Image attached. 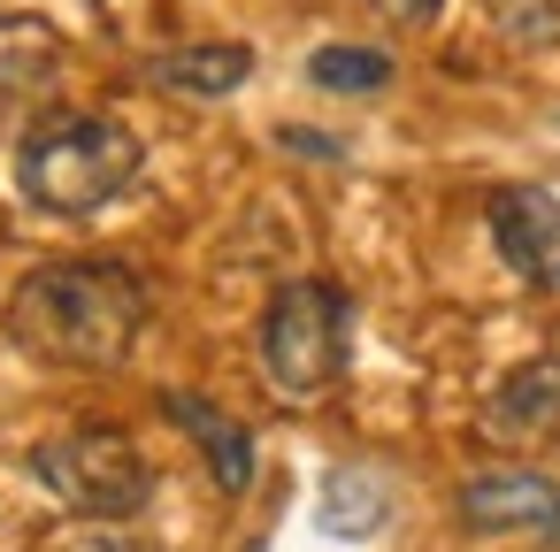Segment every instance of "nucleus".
<instances>
[{
	"label": "nucleus",
	"instance_id": "obj_1",
	"mask_svg": "<svg viewBox=\"0 0 560 552\" xmlns=\"http://www.w3.org/2000/svg\"><path fill=\"white\" fill-rule=\"evenodd\" d=\"M147 330V284L124 261H47L9 292V338L55 368H116Z\"/></svg>",
	"mask_w": 560,
	"mask_h": 552
},
{
	"label": "nucleus",
	"instance_id": "obj_2",
	"mask_svg": "<svg viewBox=\"0 0 560 552\" xmlns=\"http://www.w3.org/2000/svg\"><path fill=\"white\" fill-rule=\"evenodd\" d=\"M24 200L47 215H93L139 177V139L116 116H47L24 139Z\"/></svg>",
	"mask_w": 560,
	"mask_h": 552
},
{
	"label": "nucleus",
	"instance_id": "obj_3",
	"mask_svg": "<svg viewBox=\"0 0 560 552\" xmlns=\"http://www.w3.org/2000/svg\"><path fill=\"white\" fill-rule=\"evenodd\" d=\"M353 353V300L330 277H292L261 315V368L284 399H315L346 376Z\"/></svg>",
	"mask_w": 560,
	"mask_h": 552
},
{
	"label": "nucleus",
	"instance_id": "obj_4",
	"mask_svg": "<svg viewBox=\"0 0 560 552\" xmlns=\"http://www.w3.org/2000/svg\"><path fill=\"white\" fill-rule=\"evenodd\" d=\"M32 475H39L70 514H85V521H124V514H139L147 491H154L147 453H139L124 430H101V422L32 445Z\"/></svg>",
	"mask_w": 560,
	"mask_h": 552
},
{
	"label": "nucleus",
	"instance_id": "obj_5",
	"mask_svg": "<svg viewBox=\"0 0 560 552\" xmlns=\"http://www.w3.org/2000/svg\"><path fill=\"white\" fill-rule=\"evenodd\" d=\"M491 246H499V261L522 284L560 292V192H545V185H499L491 192Z\"/></svg>",
	"mask_w": 560,
	"mask_h": 552
},
{
	"label": "nucleus",
	"instance_id": "obj_6",
	"mask_svg": "<svg viewBox=\"0 0 560 552\" xmlns=\"http://www.w3.org/2000/svg\"><path fill=\"white\" fill-rule=\"evenodd\" d=\"M460 521L483 537H506V529L560 537V483L537 468H491V475L460 483Z\"/></svg>",
	"mask_w": 560,
	"mask_h": 552
},
{
	"label": "nucleus",
	"instance_id": "obj_7",
	"mask_svg": "<svg viewBox=\"0 0 560 552\" xmlns=\"http://www.w3.org/2000/svg\"><path fill=\"white\" fill-rule=\"evenodd\" d=\"M483 430L506 437V445H560V361H522L491 391Z\"/></svg>",
	"mask_w": 560,
	"mask_h": 552
},
{
	"label": "nucleus",
	"instance_id": "obj_8",
	"mask_svg": "<svg viewBox=\"0 0 560 552\" xmlns=\"http://www.w3.org/2000/svg\"><path fill=\"white\" fill-rule=\"evenodd\" d=\"M162 414L200 445V460H208V475L238 498V491H254V437H246V422L238 414H223V407H208L200 391H162Z\"/></svg>",
	"mask_w": 560,
	"mask_h": 552
},
{
	"label": "nucleus",
	"instance_id": "obj_9",
	"mask_svg": "<svg viewBox=\"0 0 560 552\" xmlns=\"http://www.w3.org/2000/svg\"><path fill=\"white\" fill-rule=\"evenodd\" d=\"M254 78V47H177V55H154V85H170V93H185V101H223V93H238Z\"/></svg>",
	"mask_w": 560,
	"mask_h": 552
},
{
	"label": "nucleus",
	"instance_id": "obj_10",
	"mask_svg": "<svg viewBox=\"0 0 560 552\" xmlns=\"http://www.w3.org/2000/svg\"><path fill=\"white\" fill-rule=\"evenodd\" d=\"M384 514H392L384 475H369V468H338V475L323 483V529H330V537H376Z\"/></svg>",
	"mask_w": 560,
	"mask_h": 552
},
{
	"label": "nucleus",
	"instance_id": "obj_11",
	"mask_svg": "<svg viewBox=\"0 0 560 552\" xmlns=\"http://www.w3.org/2000/svg\"><path fill=\"white\" fill-rule=\"evenodd\" d=\"M307 78H315V93H384L392 85V55L384 47H315Z\"/></svg>",
	"mask_w": 560,
	"mask_h": 552
},
{
	"label": "nucleus",
	"instance_id": "obj_12",
	"mask_svg": "<svg viewBox=\"0 0 560 552\" xmlns=\"http://www.w3.org/2000/svg\"><path fill=\"white\" fill-rule=\"evenodd\" d=\"M483 16L514 47H560V0H483Z\"/></svg>",
	"mask_w": 560,
	"mask_h": 552
},
{
	"label": "nucleus",
	"instance_id": "obj_13",
	"mask_svg": "<svg viewBox=\"0 0 560 552\" xmlns=\"http://www.w3.org/2000/svg\"><path fill=\"white\" fill-rule=\"evenodd\" d=\"M277 139H284L292 154H307V162H338V154H346L338 139H323V131H300V124H292V131H277Z\"/></svg>",
	"mask_w": 560,
	"mask_h": 552
},
{
	"label": "nucleus",
	"instance_id": "obj_14",
	"mask_svg": "<svg viewBox=\"0 0 560 552\" xmlns=\"http://www.w3.org/2000/svg\"><path fill=\"white\" fill-rule=\"evenodd\" d=\"M376 16H392V24H430L438 16V0H369Z\"/></svg>",
	"mask_w": 560,
	"mask_h": 552
}]
</instances>
